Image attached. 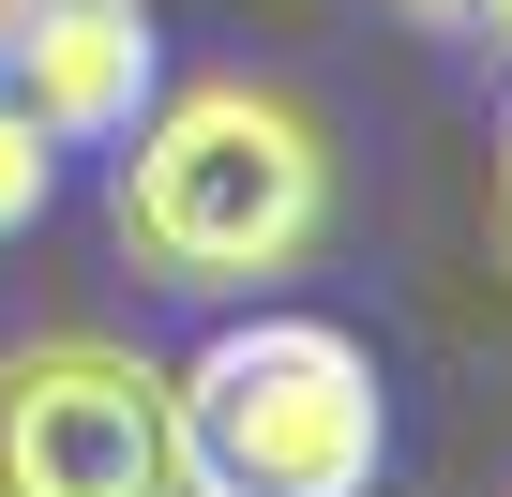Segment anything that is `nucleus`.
I'll return each instance as SVG.
<instances>
[{
	"instance_id": "f03ea898",
	"label": "nucleus",
	"mask_w": 512,
	"mask_h": 497,
	"mask_svg": "<svg viewBox=\"0 0 512 497\" xmlns=\"http://www.w3.org/2000/svg\"><path fill=\"white\" fill-rule=\"evenodd\" d=\"M181 497H377L392 467V392L347 317H226L166 377Z\"/></svg>"
},
{
	"instance_id": "423d86ee",
	"label": "nucleus",
	"mask_w": 512,
	"mask_h": 497,
	"mask_svg": "<svg viewBox=\"0 0 512 497\" xmlns=\"http://www.w3.org/2000/svg\"><path fill=\"white\" fill-rule=\"evenodd\" d=\"M392 16H407V31H467V16H482V0H392Z\"/></svg>"
},
{
	"instance_id": "0eeeda50",
	"label": "nucleus",
	"mask_w": 512,
	"mask_h": 497,
	"mask_svg": "<svg viewBox=\"0 0 512 497\" xmlns=\"http://www.w3.org/2000/svg\"><path fill=\"white\" fill-rule=\"evenodd\" d=\"M467 31H482V46H512V0H482V16H467Z\"/></svg>"
},
{
	"instance_id": "7ed1b4c3",
	"label": "nucleus",
	"mask_w": 512,
	"mask_h": 497,
	"mask_svg": "<svg viewBox=\"0 0 512 497\" xmlns=\"http://www.w3.org/2000/svg\"><path fill=\"white\" fill-rule=\"evenodd\" d=\"M0 497H181L166 362H136L121 332L0 347Z\"/></svg>"
},
{
	"instance_id": "6e6552de",
	"label": "nucleus",
	"mask_w": 512,
	"mask_h": 497,
	"mask_svg": "<svg viewBox=\"0 0 512 497\" xmlns=\"http://www.w3.org/2000/svg\"><path fill=\"white\" fill-rule=\"evenodd\" d=\"M497 226H512V121H497Z\"/></svg>"
},
{
	"instance_id": "f257e3e1",
	"label": "nucleus",
	"mask_w": 512,
	"mask_h": 497,
	"mask_svg": "<svg viewBox=\"0 0 512 497\" xmlns=\"http://www.w3.org/2000/svg\"><path fill=\"white\" fill-rule=\"evenodd\" d=\"M106 151H121V181H106L121 257L181 302H256L332 241V136L256 76L151 91Z\"/></svg>"
},
{
	"instance_id": "20e7f679",
	"label": "nucleus",
	"mask_w": 512,
	"mask_h": 497,
	"mask_svg": "<svg viewBox=\"0 0 512 497\" xmlns=\"http://www.w3.org/2000/svg\"><path fill=\"white\" fill-rule=\"evenodd\" d=\"M0 91L46 151H106L166 91V31L151 0H0Z\"/></svg>"
},
{
	"instance_id": "39448f33",
	"label": "nucleus",
	"mask_w": 512,
	"mask_h": 497,
	"mask_svg": "<svg viewBox=\"0 0 512 497\" xmlns=\"http://www.w3.org/2000/svg\"><path fill=\"white\" fill-rule=\"evenodd\" d=\"M46 196H61V151L16 121V91H0V241H16V226H46Z\"/></svg>"
}]
</instances>
